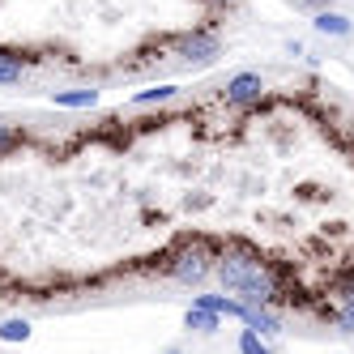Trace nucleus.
Masks as SVG:
<instances>
[{
	"label": "nucleus",
	"mask_w": 354,
	"mask_h": 354,
	"mask_svg": "<svg viewBox=\"0 0 354 354\" xmlns=\"http://www.w3.org/2000/svg\"><path fill=\"white\" fill-rule=\"evenodd\" d=\"M214 277L222 282V295H239L248 308H273V303L282 299V286H277L273 269L248 248L222 252L218 265H214Z\"/></svg>",
	"instance_id": "obj_1"
},
{
	"label": "nucleus",
	"mask_w": 354,
	"mask_h": 354,
	"mask_svg": "<svg viewBox=\"0 0 354 354\" xmlns=\"http://www.w3.org/2000/svg\"><path fill=\"white\" fill-rule=\"evenodd\" d=\"M214 265H218L214 248H209L205 239H192V243H184L180 252H171L167 265H162V273L171 277V282H180V286H201V282L214 273Z\"/></svg>",
	"instance_id": "obj_2"
},
{
	"label": "nucleus",
	"mask_w": 354,
	"mask_h": 354,
	"mask_svg": "<svg viewBox=\"0 0 354 354\" xmlns=\"http://www.w3.org/2000/svg\"><path fill=\"white\" fill-rule=\"evenodd\" d=\"M175 56L188 60V64H214L222 56V43H218L214 26H196L192 35H184L180 43H175Z\"/></svg>",
	"instance_id": "obj_3"
},
{
	"label": "nucleus",
	"mask_w": 354,
	"mask_h": 354,
	"mask_svg": "<svg viewBox=\"0 0 354 354\" xmlns=\"http://www.w3.org/2000/svg\"><path fill=\"white\" fill-rule=\"evenodd\" d=\"M261 94H265V77L261 73H235L231 82H226V90H222V98L231 107H248V103H261Z\"/></svg>",
	"instance_id": "obj_4"
},
{
	"label": "nucleus",
	"mask_w": 354,
	"mask_h": 354,
	"mask_svg": "<svg viewBox=\"0 0 354 354\" xmlns=\"http://www.w3.org/2000/svg\"><path fill=\"white\" fill-rule=\"evenodd\" d=\"M312 26H316V35H324V39H350V35H354V21H350L346 13H337V9L316 13Z\"/></svg>",
	"instance_id": "obj_5"
},
{
	"label": "nucleus",
	"mask_w": 354,
	"mask_h": 354,
	"mask_svg": "<svg viewBox=\"0 0 354 354\" xmlns=\"http://www.w3.org/2000/svg\"><path fill=\"white\" fill-rule=\"evenodd\" d=\"M192 308H205L214 316H239V320L248 316V303L243 299H231V295H196Z\"/></svg>",
	"instance_id": "obj_6"
},
{
	"label": "nucleus",
	"mask_w": 354,
	"mask_h": 354,
	"mask_svg": "<svg viewBox=\"0 0 354 354\" xmlns=\"http://www.w3.org/2000/svg\"><path fill=\"white\" fill-rule=\"evenodd\" d=\"M243 328H252V333H261V337H277L282 333V316H277L273 308H248Z\"/></svg>",
	"instance_id": "obj_7"
},
{
	"label": "nucleus",
	"mask_w": 354,
	"mask_h": 354,
	"mask_svg": "<svg viewBox=\"0 0 354 354\" xmlns=\"http://www.w3.org/2000/svg\"><path fill=\"white\" fill-rule=\"evenodd\" d=\"M26 77V56L13 47H0V86H17Z\"/></svg>",
	"instance_id": "obj_8"
},
{
	"label": "nucleus",
	"mask_w": 354,
	"mask_h": 354,
	"mask_svg": "<svg viewBox=\"0 0 354 354\" xmlns=\"http://www.w3.org/2000/svg\"><path fill=\"white\" fill-rule=\"evenodd\" d=\"M52 103H56V107L82 111V107H94V103H98V90H52Z\"/></svg>",
	"instance_id": "obj_9"
},
{
	"label": "nucleus",
	"mask_w": 354,
	"mask_h": 354,
	"mask_svg": "<svg viewBox=\"0 0 354 354\" xmlns=\"http://www.w3.org/2000/svg\"><path fill=\"white\" fill-rule=\"evenodd\" d=\"M30 333H35V328H30V320L26 316H13V320H0V342H30Z\"/></svg>",
	"instance_id": "obj_10"
},
{
	"label": "nucleus",
	"mask_w": 354,
	"mask_h": 354,
	"mask_svg": "<svg viewBox=\"0 0 354 354\" xmlns=\"http://www.w3.org/2000/svg\"><path fill=\"white\" fill-rule=\"evenodd\" d=\"M184 324L192 328V333H218V316H214V312H205V308H188Z\"/></svg>",
	"instance_id": "obj_11"
},
{
	"label": "nucleus",
	"mask_w": 354,
	"mask_h": 354,
	"mask_svg": "<svg viewBox=\"0 0 354 354\" xmlns=\"http://www.w3.org/2000/svg\"><path fill=\"white\" fill-rule=\"evenodd\" d=\"M175 94H180V86H158V90H141V94H133V107H149V103H171Z\"/></svg>",
	"instance_id": "obj_12"
},
{
	"label": "nucleus",
	"mask_w": 354,
	"mask_h": 354,
	"mask_svg": "<svg viewBox=\"0 0 354 354\" xmlns=\"http://www.w3.org/2000/svg\"><path fill=\"white\" fill-rule=\"evenodd\" d=\"M239 354H273V350L261 342V333H252V328H239Z\"/></svg>",
	"instance_id": "obj_13"
},
{
	"label": "nucleus",
	"mask_w": 354,
	"mask_h": 354,
	"mask_svg": "<svg viewBox=\"0 0 354 354\" xmlns=\"http://www.w3.org/2000/svg\"><path fill=\"white\" fill-rule=\"evenodd\" d=\"M17 145H21V133H17V129H9V124H0V158H9Z\"/></svg>",
	"instance_id": "obj_14"
},
{
	"label": "nucleus",
	"mask_w": 354,
	"mask_h": 354,
	"mask_svg": "<svg viewBox=\"0 0 354 354\" xmlns=\"http://www.w3.org/2000/svg\"><path fill=\"white\" fill-rule=\"evenodd\" d=\"M337 299H342V308H354V277H346L337 286Z\"/></svg>",
	"instance_id": "obj_15"
},
{
	"label": "nucleus",
	"mask_w": 354,
	"mask_h": 354,
	"mask_svg": "<svg viewBox=\"0 0 354 354\" xmlns=\"http://www.w3.org/2000/svg\"><path fill=\"white\" fill-rule=\"evenodd\" d=\"M303 9H312V13H324V9H333V0H299Z\"/></svg>",
	"instance_id": "obj_16"
},
{
	"label": "nucleus",
	"mask_w": 354,
	"mask_h": 354,
	"mask_svg": "<svg viewBox=\"0 0 354 354\" xmlns=\"http://www.w3.org/2000/svg\"><path fill=\"white\" fill-rule=\"evenodd\" d=\"M214 5H235V0H214Z\"/></svg>",
	"instance_id": "obj_17"
},
{
	"label": "nucleus",
	"mask_w": 354,
	"mask_h": 354,
	"mask_svg": "<svg viewBox=\"0 0 354 354\" xmlns=\"http://www.w3.org/2000/svg\"><path fill=\"white\" fill-rule=\"evenodd\" d=\"M167 354H175V350H167Z\"/></svg>",
	"instance_id": "obj_18"
}]
</instances>
